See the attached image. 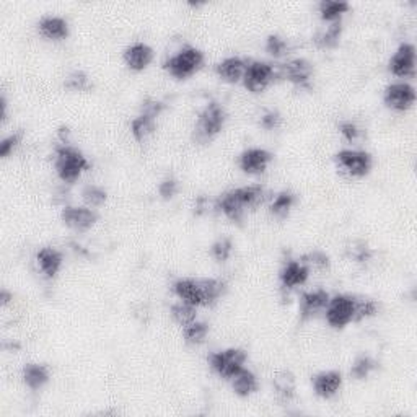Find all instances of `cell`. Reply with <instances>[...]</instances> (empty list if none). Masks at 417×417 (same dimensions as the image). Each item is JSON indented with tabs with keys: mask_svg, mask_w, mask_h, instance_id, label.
<instances>
[{
	"mask_svg": "<svg viewBox=\"0 0 417 417\" xmlns=\"http://www.w3.org/2000/svg\"><path fill=\"white\" fill-rule=\"evenodd\" d=\"M273 158H274L273 153H271L269 150L253 147V149H246L245 152H241L238 165H240V169L245 174L256 176V174H263L266 169L269 168Z\"/></svg>",
	"mask_w": 417,
	"mask_h": 417,
	"instance_id": "obj_14",
	"label": "cell"
},
{
	"mask_svg": "<svg viewBox=\"0 0 417 417\" xmlns=\"http://www.w3.org/2000/svg\"><path fill=\"white\" fill-rule=\"evenodd\" d=\"M7 119H8V101H7V96L2 95V98H0V121H2V124H6Z\"/></svg>",
	"mask_w": 417,
	"mask_h": 417,
	"instance_id": "obj_46",
	"label": "cell"
},
{
	"mask_svg": "<svg viewBox=\"0 0 417 417\" xmlns=\"http://www.w3.org/2000/svg\"><path fill=\"white\" fill-rule=\"evenodd\" d=\"M230 381H232V390H234L235 395L240 397H248L259 390L258 377H256L255 372H251L250 368L246 367L241 368V370L236 373Z\"/></svg>",
	"mask_w": 417,
	"mask_h": 417,
	"instance_id": "obj_23",
	"label": "cell"
},
{
	"mask_svg": "<svg viewBox=\"0 0 417 417\" xmlns=\"http://www.w3.org/2000/svg\"><path fill=\"white\" fill-rule=\"evenodd\" d=\"M273 386L279 401L289 402L295 397V390H297V386H295L294 373H290L287 370L278 372L273 378Z\"/></svg>",
	"mask_w": 417,
	"mask_h": 417,
	"instance_id": "obj_26",
	"label": "cell"
},
{
	"mask_svg": "<svg viewBox=\"0 0 417 417\" xmlns=\"http://www.w3.org/2000/svg\"><path fill=\"white\" fill-rule=\"evenodd\" d=\"M179 191V183L176 178L167 176L162 179V183L158 184V194L163 201H172V199L176 196Z\"/></svg>",
	"mask_w": 417,
	"mask_h": 417,
	"instance_id": "obj_42",
	"label": "cell"
},
{
	"mask_svg": "<svg viewBox=\"0 0 417 417\" xmlns=\"http://www.w3.org/2000/svg\"><path fill=\"white\" fill-rule=\"evenodd\" d=\"M378 368V362L370 356H358L351 367V377L354 380H367Z\"/></svg>",
	"mask_w": 417,
	"mask_h": 417,
	"instance_id": "obj_32",
	"label": "cell"
},
{
	"mask_svg": "<svg viewBox=\"0 0 417 417\" xmlns=\"http://www.w3.org/2000/svg\"><path fill=\"white\" fill-rule=\"evenodd\" d=\"M22 140H23V130H15L13 134L3 137L2 142H0V157L2 158L10 157V155L20 147Z\"/></svg>",
	"mask_w": 417,
	"mask_h": 417,
	"instance_id": "obj_41",
	"label": "cell"
},
{
	"mask_svg": "<svg viewBox=\"0 0 417 417\" xmlns=\"http://www.w3.org/2000/svg\"><path fill=\"white\" fill-rule=\"evenodd\" d=\"M22 380L25 383V386L30 388L31 391H40L51 380L50 367L45 365V363L36 362L25 363L22 368Z\"/></svg>",
	"mask_w": 417,
	"mask_h": 417,
	"instance_id": "obj_20",
	"label": "cell"
},
{
	"mask_svg": "<svg viewBox=\"0 0 417 417\" xmlns=\"http://www.w3.org/2000/svg\"><path fill=\"white\" fill-rule=\"evenodd\" d=\"M331 298L324 289H314L308 290V292H303L300 295L298 300V317L302 321H308L313 317H317L318 313L324 312L326 305Z\"/></svg>",
	"mask_w": 417,
	"mask_h": 417,
	"instance_id": "obj_12",
	"label": "cell"
},
{
	"mask_svg": "<svg viewBox=\"0 0 417 417\" xmlns=\"http://www.w3.org/2000/svg\"><path fill=\"white\" fill-rule=\"evenodd\" d=\"M264 51L274 59H279V57H284L289 52V43L279 35H269L266 38Z\"/></svg>",
	"mask_w": 417,
	"mask_h": 417,
	"instance_id": "obj_36",
	"label": "cell"
},
{
	"mask_svg": "<svg viewBox=\"0 0 417 417\" xmlns=\"http://www.w3.org/2000/svg\"><path fill=\"white\" fill-rule=\"evenodd\" d=\"M297 202V196L292 191H280L279 194H275V197L273 199L269 206V214L278 220H284L287 219L290 212Z\"/></svg>",
	"mask_w": 417,
	"mask_h": 417,
	"instance_id": "obj_27",
	"label": "cell"
},
{
	"mask_svg": "<svg viewBox=\"0 0 417 417\" xmlns=\"http://www.w3.org/2000/svg\"><path fill=\"white\" fill-rule=\"evenodd\" d=\"M206 56L199 47L184 46L174 56H169L163 62V69L174 80H188L202 69Z\"/></svg>",
	"mask_w": 417,
	"mask_h": 417,
	"instance_id": "obj_3",
	"label": "cell"
},
{
	"mask_svg": "<svg viewBox=\"0 0 417 417\" xmlns=\"http://www.w3.org/2000/svg\"><path fill=\"white\" fill-rule=\"evenodd\" d=\"M280 123H282V118H280L279 111L268 109V111H264L263 114H261L259 126L264 130H275L280 126Z\"/></svg>",
	"mask_w": 417,
	"mask_h": 417,
	"instance_id": "obj_43",
	"label": "cell"
},
{
	"mask_svg": "<svg viewBox=\"0 0 417 417\" xmlns=\"http://www.w3.org/2000/svg\"><path fill=\"white\" fill-rule=\"evenodd\" d=\"M208 336V324L201 319H194L192 323L183 326V338L189 346H201Z\"/></svg>",
	"mask_w": 417,
	"mask_h": 417,
	"instance_id": "obj_31",
	"label": "cell"
},
{
	"mask_svg": "<svg viewBox=\"0 0 417 417\" xmlns=\"http://www.w3.org/2000/svg\"><path fill=\"white\" fill-rule=\"evenodd\" d=\"M351 10V6L347 2H333V0H321L318 3V13L319 18L324 23H334L341 22L344 13Z\"/></svg>",
	"mask_w": 417,
	"mask_h": 417,
	"instance_id": "obj_29",
	"label": "cell"
},
{
	"mask_svg": "<svg viewBox=\"0 0 417 417\" xmlns=\"http://www.w3.org/2000/svg\"><path fill=\"white\" fill-rule=\"evenodd\" d=\"M232 253H234V241L229 236H222L211 246V256L217 263H227L232 258Z\"/></svg>",
	"mask_w": 417,
	"mask_h": 417,
	"instance_id": "obj_35",
	"label": "cell"
},
{
	"mask_svg": "<svg viewBox=\"0 0 417 417\" xmlns=\"http://www.w3.org/2000/svg\"><path fill=\"white\" fill-rule=\"evenodd\" d=\"M341 35H342V20L329 23L326 30L319 31L318 35L313 38V41L314 45L321 47V50H334V47L339 45Z\"/></svg>",
	"mask_w": 417,
	"mask_h": 417,
	"instance_id": "obj_30",
	"label": "cell"
},
{
	"mask_svg": "<svg viewBox=\"0 0 417 417\" xmlns=\"http://www.w3.org/2000/svg\"><path fill=\"white\" fill-rule=\"evenodd\" d=\"M336 167L351 178H363L372 172L373 157L365 150L344 149L334 155Z\"/></svg>",
	"mask_w": 417,
	"mask_h": 417,
	"instance_id": "obj_7",
	"label": "cell"
},
{
	"mask_svg": "<svg viewBox=\"0 0 417 417\" xmlns=\"http://www.w3.org/2000/svg\"><path fill=\"white\" fill-rule=\"evenodd\" d=\"M165 108H167V106H165L163 101L155 100V98H147L142 105H140V111H142V113L153 116V118H158V116L165 111Z\"/></svg>",
	"mask_w": 417,
	"mask_h": 417,
	"instance_id": "obj_45",
	"label": "cell"
},
{
	"mask_svg": "<svg viewBox=\"0 0 417 417\" xmlns=\"http://www.w3.org/2000/svg\"><path fill=\"white\" fill-rule=\"evenodd\" d=\"M248 62L250 61H246L245 57L240 56L225 57L224 61H220L219 64L215 66V72L222 82H227V84H238V82L243 80Z\"/></svg>",
	"mask_w": 417,
	"mask_h": 417,
	"instance_id": "obj_17",
	"label": "cell"
},
{
	"mask_svg": "<svg viewBox=\"0 0 417 417\" xmlns=\"http://www.w3.org/2000/svg\"><path fill=\"white\" fill-rule=\"evenodd\" d=\"M347 256L352 261H356V263L365 264L372 259L373 251H372V248H368L363 241H354V243L347 248Z\"/></svg>",
	"mask_w": 417,
	"mask_h": 417,
	"instance_id": "obj_40",
	"label": "cell"
},
{
	"mask_svg": "<svg viewBox=\"0 0 417 417\" xmlns=\"http://www.w3.org/2000/svg\"><path fill=\"white\" fill-rule=\"evenodd\" d=\"M90 160L85 153L70 144H59L54 150V169L62 183L74 184L86 169H90Z\"/></svg>",
	"mask_w": 417,
	"mask_h": 417,
	"instance_id": "obj_1",
	"label": "cell"
},
{
	"mask_svg": "<svg viewBox=\"0 0 417 417\" xmlns=\"http://www.w3.org/2000/svg\"><path fill=\"white\" fill-rule=\"evenodd\" d=\"M124 64L129 70L132 72H142L152 64L153 61V50L147 43L137 41L128 46L123 52Z\"/></svg>",
	"mask_w": 417,
	"mask_h": 417,
	"instance_id": "obj_16",
	"label": "cell"
},
{
	"mask_svg": "<svg viewBox=\"0 0 417 417\" xmlns=\"http://www.w3.org/2000/svg\"><path fill=\"white\" fill-rule=\"evenodd\" d=\"M312 75H313L312 62L303 59V57H297V59L285 62V64L280 66L279 69L280 79H285L292 85L300 86V89H310Z\"/></svg>",
	"mask_w": 417,
	"mask_h": 417,
	"instance_id": "obj_11",
	"label": "cell"
},
{
	"mask_svg": "<svg viewBox=\"0 0 417 417\" xmlns=\"http://www.w3.org/2000/svg\"><path fill=\"white\" fill-rule=\"evenodd\" d=\"M356 302L357 297L346 294L334 295V297L329 298L326 308H324V318H326V323L329 326L333 329H344L354 323Z\"/></svg>",
	"mask_w": 417,
	"mask_h": 417,
	"instance_id": "obj_5",
	"label": "cell"
},
{
	"mask_svg": "<svg viewBox=\"0 0 417 417\" xmlns=\"http://www.w3.org/2000/svg\"><path fill=\"white\" fill-rule=\"evenodd\" d=\"M383 103L386 105V108L404 113L416 103V89L407 82L390 84L383 91Z\"/></svg>",
	"mask_w": 417,
	"mask_h": 417,
	"instance_id": "obj_8",
	"label": "cell"
},
{
	"mask_svg": "<svg viewBox=\"0 0 417 417\" xmlns=\"http://www.w3.org/2000/svg\"><path fill=\"white\" fill-rule=\"evenodd\" d=\"M12 300H13V294L8 292L7 289H2V292H0V305H2V307H7Z\"/></svg>",
	"mask_w": 417,
	"mask_h": 417,
	"instance_id": "obj_47",
	"label": "cell"
},
{
	"mask_svg": "<svg viewBox=\"0 0 417 417\" xmlns=\"http://www.w3.org/2000/svg\"><path fill=\"white\" fill-rule=\"evenodd\" d=\"M302 261L307 266H310V269L317 268L324 271V269H329V266H331V258H329V256L321 250H314V251H310L307 255H303Z\"/></svg>",
	"mask_w": 417,
	"mask_h": 417,
	"instance_id": "obj_39",
	"label": "cell"
},
{
	"mask_svg": "<svg viewBox=\"0 0 417 417\" xmlns=\"http://www.w3.org/2000/svg\"><path fill=\"white\" fill-rule=\"evenodd\" d=\"M339 132L344 139L347 140V142H357L358 139H361V128L356 123H352V121H342L341 124H339Z\"/></svg>",
	"mask_w": 417,
	"mask_h": 417,
	"instance_id": "obj_44",
	"label": "cell"
},
{
	"mask_svg": "<svg viewBox=\"0 0 417 417\" xmlns=\"http://www.w3.org/2000/svg\"><path fill=\"white\" fill-rule=\"evenodd\" d=\"M199 284H201L202 292V307H214L227 292V282L222 279H199Z\"/></svg>",
	"mask_w": 417,
	"mask_h": 417,
	"instance_id": "obj_24",
	"label": "cell"
},
{
	"mask_svg": "<svg viewBox=\"0 0 417 417\" xmlns=\"http://www.w3.org/2000/svg\"><path fill=\"white\" fill-rule=\"evenodd\" d=\"M173 294L181 300V302L191 303L194 307H202V292L199 279L192 278H179L172 285Z\"/></svg>",
	"mask_w": 417,
	"mask_h": 417,
	"instance_id": "obj_21",
	"label": "cell"
},
{
	"mask_svg": "<svg viewBox=\"0 0 417 417\" xmlns=\"http://www.w3.org/2000/svg\"><path fill=\"white\" fill-rule=\"evenodd\" d=\"M169 313H172V318L179 326H186V324L192 323L194 319H197V307H194L191 303L181 302V300H179L178 303L172 305Z\"/></svg>",
	"mask_w": 417,
	"mask_h": 417,
	"instance_id": "obj_33",
	"label": "cell"
},
{
	"mask_svg": "<svg viewBox=\"0 0 417 417\" xmlns=\"http://www.w3.org/2000/svg\"><path fill=\"white\" fill-rule=\"evenodd\" d=\"M61 220L67 229L84 234L98 222V214L89 206H66L61 211Z\"/></svg>",
	"mask_w": 417,
	"mask_h": 417,
	"instance_id": "obj_9",
	"label": "cell"
},
{
	"mask_svg": "<svg viewBox=\"0 0 417 417\" xmlns=\"http://www.w3.org/2000/svg\"><path fill=\"white\" fill-rule=\"evenodd\" d=\"M230 191L235 196L236 202H238L245 211L261 206L269 196L268 189H266L263 184H250V186H241L236 189H230Z\"/></svg>",
	"mask_w": 417,
	"mask_h": 417,
	"instance_id": "obj_22",
	"label": "cell"
},
{
	"mask_svg": "<svg viewBox=\"0 0 417 417\" xmlns=\"http://www.w3.org/2000/svg\"><path fill=\"white\" fill-rule=\"evenodd\" d=\"M344 383L342 373L338 370H324L317 373L312 378V386L314 395L321 400H331L333 396H336L341 391Z\"/></svg>",
	"mask_w": 417,
	"mask_h": 417,
	"instance_id": "obj_15",
	"label": "cell"
},
{
	"mask_svg": "<svg viewBox=\"0 0 417 417\" xmlns=\"http://www.w3.org/2000/svg\"><path fill=\"white\" fill-rule=\"evenodd\" d=\"M378 313V303L372 298H357L356 302V317L354 321H363V319L373 318Z\"/></svg>",
	"mask_w": 417,
	"mask_h": 417,
	"instance_id": "obj_37",
	"label": "cell"
},
{
	"mask_svg": "<svg viewBox=\"0 0 417 417\" xmlns=\"http://www.w3.org/2000/svg\"><path fill=\"white\" fill-rule=\"evenodd\" d=\"M275 79H280L279 70L266 61H250L246 72L243 75L245 89L253 95H259L268 89L271 84H274Z\"/></svg>",
	"mask_w": 417,
	"mask_h": 417,
	"instance_id": "obj_6",
	"label": "cell"
},
{
	"mask_svg": "<svg viewBox=\"0 0 417 417\" xmlns=\"http://www.w3.org/2000/svg\"><path fill=\"white\" fill-rule=\"evenodd\" d=\"M157 129V118L147 113L139 111V114L130 121V134L137 142H144L149 135H152Z\"/></svg>",
	"mask_w": 417,
	"mask_h": 417,
	"instance_id": "obj_28",
	"label": "cell"
},
{
	"mask_svg": "<svg viewBox=\"0 0 417 417\" xmlns=\"http://www.w3.org/2000/svg\"><path fill=\"white\" fill-rule=\"evenodd\" d=\"M215 208L220 212V214H224L227 219L234 222V224H241L245 219L246 211L240 206L238 202H236V199L234 194H232V191L220 194L215 202Z\"/></svg>",
	"mask_w": 417,
	"mask_h": 417,
	"instance_id": "obj_25",
	"label": "cell"
},
{
	"mask_svg": "<svg viewBox=\"0 0 417 417\" xmlns=\"http://www.w3.org/2000/svg\"><path fill=\"white\" fill-rule=\"evenodd\" d=\"M310 266L303 263L302 259H289L285 261L279 273V280L284 290H294L300 285L307 284L310 278Z\"/></svg>",
	"mask_w": 417,
	"mask_h": 417,
	"instance_id": "obj_13",
	"label": "cell"
},
{
	"mask_svg": "<svg viewBox=\"0 0 417 417\" xmlns=\"http://www.w3.org/2000/svg\"><path fill=\"white\" fill-rule=\"evenodd\" d=\"M64 86L74 91H89L91 90V82L84 70H74L67 77Z\"/></svg>",
	"mask_w": 417,
	"mask_h": 417,
	"instance_id": "obj_38",
	"label": "cell"
},
{
	"mask_svg": "<svg viewBox=\"0 0 417 417\" xmlns=\"http://www.w3.org/2000/svg\"><path fill=\"white\" fill-rule=\"evenodd\" d=\"M208 367L215 375L224 380H232L248 362V352L240 347H229L224 351H215L207 357Z\"/></svg>",
	"mask_w": 417,
	"mask_h": 417,
	"instance_id": "obj_4",
	"label": "cell"
},
{
	"mask_svg": "<svg viewBox=\"0 0 417 417\" xmlns=\"http://www.w3.org/2000/svg\"><path fill=\"white\" fill-rule=\"evenodd\" d=\"M38 31L50 41H64L70 35L69 23L66 18L57 15H46L38 22Z\"/></svg>",
	"mask_w": 417,
	"mask_h": 417,
	"instance_id": "obj_18",
	"label": "cell"
},
{
	"mask_svg": "<svg viewBox=\"0 0 417 417\" xmlns=\"http://www.w3.org/2000/svg\"><path fill=\"white\" fill-rule=\"evenodd\" d=\"M82 199L91 208L101 207L108 199V192L101 186H96V184H85L84 189H82Z\"/></svg>",
	"mask_w": 417,
	"mask_h": 417,
	"instance_id": "obj_34",
	"label": "cell"
},
{
	"mask_svg": "<svg viewBox=\"0 0 417 417\" xmlns=\"http://www.w3.org/2000/svg\"><path fill=\"white\" fill-rule=\"evenodd\" d=\"M388 69L400 79H411L416 74V47L411 43H402L388 62Z\"/></svg>",
	"mask_w": 417,
	"mask_h": 417,
	"instance_id": "obj_10",
	"label": "cell"
},
{
	"mask_svg": "<svg viewBox=\"0 0 417 417\" xmlns=\"http://www.w3.org/2000/svg\"><path fill=\"white\" fill-rule=\"evenodd\" d=\"M204 207H206V197H199L196 201V206H194V208H196V214H201Z\"/></svg>",
	"mask_w": 417,
	"mask_h": 417,
	"instance_id": "obj_48",
	"label": "cell"
},
{
	"mask_svg": "<svg viewBox=\"0 0 417 417\" xmlns=\"http://www.w3.org/2000/svg\"><path fill=\"white\" fill-rule=\"evenodd\" d=\"M36 264L46 279H54L61 273L64 264V256L52 246H45L36 253Z\"/></svg>",
	"mask_w": 417,
	"mask_h": 417,
	"instance_id": "obj_19",
	"label": "cell"
},
{
	"mask_svg": "<svg viewBox=\"0 0 417 417\" xmlns=\"http://www.w3.org/2000/svg\"><path fill=\"white\" fill-rule=\"evenodd\" d=\"M227 111L219 101H211L204 106V109L199 113L196 126L192 130L194 142L206 145L212 142L225 128Z\"/></svg>",
	"mask_w": 417,
	"mask_h": 417,
	"instance_id": "obj_2",
	"label": "cell"
}]
</instances>
